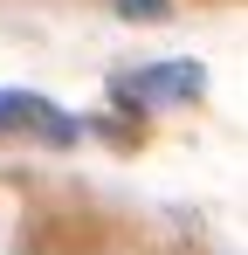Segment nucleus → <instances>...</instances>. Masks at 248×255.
I'll use <instances>...</instances> for the list:
<instances>
[{"label":"nucleus","mask_w":248,"mask_h":255,"mask_svg":"<svg viewBox=\"0 0 248 255\" xmlns=\"http://www.w3.org/2000/svg\"><path fill=\"white\" fill-rule=\"evenodd\" d=\"M0 138H41V145H76L83 131L69 111H55L35 90H0Z\"/></svg>","instance_id":"obj_1"},{"label":"nucleus","mask_w":248,"mask_h":255,"mask_svg":"<svg viewBox=\"0 0 248 255\" xmlns=\"http://www.w3.org/2000/svg\"><path fill=\"white\" fill-rule=\"evenodd\" d=\"M200 69L193 62H159V69H138L131 83H118V97H165V104H179V97H200Z\"/></svg>","instance_id":"obj_2"},{"label":"nucleus","mask_w":248,"mask_h":255,"mask_svg":"<svg viewBox=\"0 0 248 255\" xmlns=\"http://www.w3.org/2000/svg\"><path fill=\"white\" fill-rule=\"evenodd\" d=\"M118 14H131V21H165L172 0H118Z\"/></svg>","instance_id":"obj_3"}]
</instances>
